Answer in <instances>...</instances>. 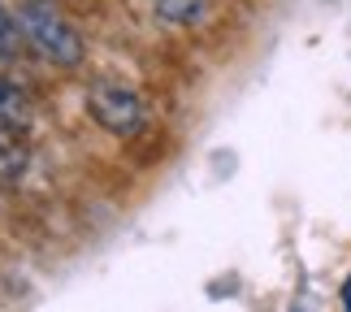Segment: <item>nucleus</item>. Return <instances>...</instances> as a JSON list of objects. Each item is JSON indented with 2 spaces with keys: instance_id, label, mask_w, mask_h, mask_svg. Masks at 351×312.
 Segmentation results:
<instances>
[{
  "instance_id": "1",
  "label": "nucleus",
  "mask_w": 351,
  "mask_h": 312,
  "mask_svg": "<svg viewBox=\"0 0 351 312\" xmlns=\"http://www.w3.org/2000/svg\"><path fill=\"white\" fill-rule=\"evenodd\" d=\"M13 13H18V22H22L26 44L48 65H61V70H78V65H83V57H87L83 35L52 9V0H18Z\"/></svg>"
},
{
  "instance_id": "2",
  "label": "nucleus",
  "mask_w": 351,
  "mask_h": 312,
  "mask_svg": "<svg viewBox=\"0 0 351 312\" xmlns=\"http://www.w3.org/2000/svg\"><path fill=\"white\" fill-rule=\"evenodd\" d=\"M87 113L117 139H139L147 130V104L121 78H96L87 87Z\"/></svg>"
},
{
  "instance_id": "3",
  "label": "nucleus",
  "mask_w": 351,
  "mask_h": 312,
  "mask_svg": "<svg viewBox=\"0 0 351 312\" xmlns=\"http://www.w3.org/2000/svg\"><path fill=\"white\" fill-rule=\"evenodd\" d=\"M22 173H26V147L18 139V130L9 121H0V187L22 182Z\"/></svg>"
},
{
  "instance_id": "4",
  "label": "nucleus",
  "mask_w": 351,
  "mask_h": 312,
  "mask_svg": "<svg viewBox=\"0 0 351 312\" xmlns=\"http://www.w3.org/2000/svg\"><path fill=\"white\" fill-rule=\"evenodd\" d=\"M152 9H156V18H165L173 26H199L208 18L213 0H152Z\"/></svg>"
},
{
  "instance_id": "5",
  "label": "nucleus",
  "mask_w": 351,
  "mask_h": 312,
  "mask_svg": "<svg viewBox=\"0 0 351 312\" xmlns=\"http://www.w3.org/2000/svg\"><path fill=\"white\" fill-rule=\"evenodd\" d=\"M22 22H18V13L0 5V61H9V57H18V48H22Z\"/></svg>"
},
{
  "instance_id": "6",
  "label": "nucleus",
  "mask_w": 351,
  "mask_h": 312,
  "mask_svg": "<svg viewBox=\"0 0 351 312\" xmlns=\"http://www.w3.org/2000/svg\"><path fill=\"white\" fill-rule=\"evenodd\" d=\"M343 304L351 308V278H347V287H343Z\"/></svg>"
}]
</instances>
